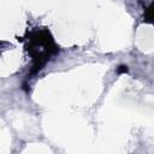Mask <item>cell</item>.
Returning a JSON list of instances; mask_svg holds the SVG:
<instances>
[{
  "label": "cell",
  "mask_w": 154,
  "mask_h": 154,
  "mask_svg": "<svg viewBox=\"0 0 154 154\" xmlns=\"http://www.w3.org/2000/svg\"><path fill=\"white\" fill-rule=\"evenodd\" d=\"M25 48L31 58L30 76L40 72L53 55L59 52L48 29H34L25 38Z\"/></svg>",
  "instance_id": "obj_1"
},
{
  "label": "cell",
  "mask_w": 154,
  "mask_h": 154,
  "mask_svg": "<svg viewBox=\"0 0 154 154\" xmlns=\"http://www.w3.org/2000/svg\"><path fill=\"white\" fill-rule=\"evenodd\" d=\"M117 72L118 73H123V72H128V66L125 65H120L118 69H117Z\"/></svg>",
  "instance_id": "obj_3"
},
{
  "label": "cell",
  "mask_w": 154,
  "mask_h": 154,
  "mask_svg": "<svg viewBox=\"0 0 154 154\" xmlns=\"http://www.w3.org/2000/svg\"><path fill=\"white\" fill-rule=\"evenodd\" d=\"M146 13H147V16L144 17L146 22H148V23H152V5H149V6L146 8Z\"/></svg>",
  "instance_id": "obj_2"
}]
</instances>
